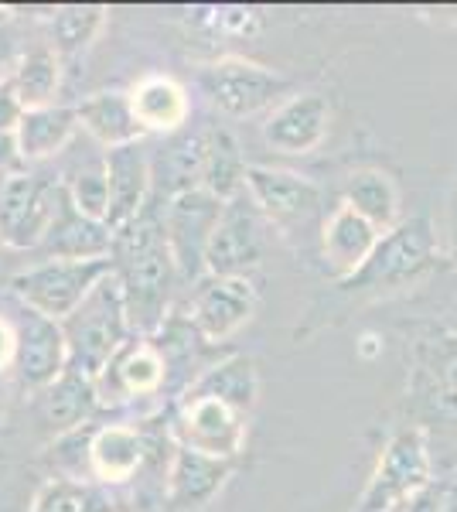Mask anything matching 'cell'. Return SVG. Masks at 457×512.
Listing matches in <instances>:
<instances>
[{
	"label": "cell",
	"instance_id": "cell-1",
	"mask_svg": "<svg viewBox=\"0 0 457 512\" xmlns=\"http://www.w3.org/2000/svg\"><path fill=\"white\" fill-rule=\"evenodd\" d=\"M110 263L127 308L130 335L154 338L171 315V297L181 280L164 239V205L157 198H147L140 216L113 233Z\"/></svg>",
	"mask_w": 457,
	"mask_h": 512
},
{
	"label": "cell",
	"instance_id": "cell-2",
	"mask_svg": "<svg viewBox=\"0 0 457 512\" xmlns=\"http://www.w3.org/2000/svg\"><path fill=\"white\" fill-rule=\"evenodd\" d=\"M65 349H69V373H79L86 379H96L106 373L113 355L130 342L127 308L116 284L113 270L89 291L86 301L62 321Z\"/></svg>",
	"mask_w": 457,
	"mask_h": 512
},
{
	"label": "cell",
	"instance_id": "cell-3",
	"mask_svg": "<svg viewBox=\"0 0 457 512\" xmlns=\"http://www.w3.org/2000/svg\"><path fill=\"white\" fill-rule=\"evenodd\" d=\"M437 233L430 216L400 219L379 236L376 250L348 280H338L342 291H389L420 280L437 267Z\"/></svg>",
	"mask_w": 457,
	"mask_h": 512
},
{
	"label": "cell",
	"instance_id": "cell-4",
	"mask_svg": "<svg viewBox=\"0 0 457 512\" xmlns=\"http://www.w3.org/2000/svg\"><path fill=\"white\" fill-rule=\"evenodd\" d=\"M110 270V260H38L7 280V291L21 308L65 321Z\"/></svg>",
	"mask_w": 457,
	"mask_h": 512
},
{
	"label": "cell",
	"instance_id": "cell-5",
	"mask_svg": "<svg viewBox=\"0 0 457 512\" xmlns=\"http://www.w3.org/2000/svg\"><path fill=\"white\" fill-rule=\"evenodd\" d=\"M434 482V461H430L427 434L423 427H403L386 441L376 472L362 492V502L355 512H386L410 499L413 492Z\"/></svg>",
	"mask_w": 457,
	"mask_h": 512
},
{
	"label": "cell",
	"instance_id": "cell-6",
	"mask_svg": "<svg viewBox=\"0 0 457 512\" xmlns=\"http://www.w3.org/2000/svg\"><path fill=\"white\" fill-rule=\"evenodd\" d=\"M62 181L31 168L0 181V243L11 250H38L58 209Z\"/></svg>",
	"mask_w": 457,
	"mask_h": 512
},
{
	"label": "cell",
	"instance_id": "cell-7",
	"mask_svg": "<svg viewBox=\"0 0 457 512\" xmlns=\"http://www.w3.org/2000/svg\"><path fill=\"white\" fill-rule=\"evenodd\" d=\"M222 205L226 202H219L205 188H191L164 202V239L185 284H198L205 277V250L222 216Z\"/></svg>",
	"mask_w": 457,
	"mask_h": 512
},
{
	"label": "cell",
	"instance_id": "cell-8",
	"mask_svg": "<svg viewBox=\"0 0 457 512\" xmlns=\"http://www.w3.org/2000/svg\"><path fill=\"white\" fill-rule=\"evenodd\" d=\"M246 420L212 396H181L171 417V441L209 458L236 461L246 448Z\"/></svg>",
	"mask_w": 457,
	"mask_h": 512
},
{
	"label": "cell",
	"instance_id": "cell-9",
	"mask_svg": "<svg viewBox=\"0 0 457 512\" xmlns=\"http://www.w3.org/2000/svg\"><path fill=\"white\" fill-rule=\"evenodd\" d=\"M198 86L222 117H253L287 89V79L249 59H219L198 72Z\"/></svg>",
	"mask_w": 457,
	"mask_h": 512
},
{
	"label": "cell",
	"instance_id": "cell-10",
	"mask_svg": "<svg viewBox=\"0 0 457 512\" xmlns=\"http://www.w3.org/2000/svg\"><path fill=\"white\" fill-rule=\"evenodd\" d=\"M263 260V216L249 195H236L222 205L209 250H205V277H246Z\"/></svg>",
	"mask_w": 457,
	"mask_h": 512
},
{
	"label": "cell",
	"instance_id": "cell-11",
	"mask_svg": "<svg viewBox=\"0 0 457 512\" xmlns=\"http://www.w3.org/2000/svg\"><path fill=\"white\" fill-rule=\"evenodd\" d=\"M14 335H18V349H14V366H11L14 386H21L28 393H41L69 369V349H65L62 321H52L38 315V311L21 308L18 318H14Z\"/></svg>",
	"mask_w": 457,
	"mask_h": 512
},
{
	"label": "cell",
	"instance_id": "cell-12",
	"mask_svg": "<svg viewBox=\"0 0 457 512\" xmlns=\"http://www.w3.org/2000/svg\"><path fill=\"white\" fill-rule=\"evenodd\" d=\"M256 287L249 277H202L195 284L185 318L191 321L202 342H226L256 315Z\"/></svg>",
	"mask_w": 457,
	"mask_h": 512
},
{
	"label": "cell",
	"instance_id": "cell-13",
	"mask_svg": "<svg viewBox=\"0 0 457 512\" xmlns=\"http://www.w3.org/2000/svg\"><path fill=\"white\" fill-rule=\"evenodd\" d=\"M246 195L263 222L284 233L311 222L321 209V188L311 178L284 168H263V164H246Z\"/></svg>",
	"mask_w": 457,
	"mask_h": 512
},
{
	"label": "cell",
	"instance_id": "cell-14",
	"mask_svg": "<svg viewBox=\"0 0 457 512\" xmlns=\"http://www.w3.org/2000/svg\"><path fill=\"white\" fill-rule=\"evenodd\" d=\"M232 468H236V461L209 458V454H198L174 444L168 458V472H164V502H168V512H202L232 478Z\"/></svg>",
	"mask_w": 457,
	"mask_h": 512
},
{
	"label": "cell",
	"instance_id": "cell-15",
	"mask_svg": "<svg viewBox=\"0 0 457 512\" xmlns=\"http://www.w3.org/2000/svg\"><path fill=\"white\" fill-rule=\"evenodd\" d=\"M331 127V103L321 93H297L284 99L263 123V140L277 154L304 158L318 151Z\"/></svg>",
	"mask_w": 457,
	"mask_h": 512
},
{
	"label": "cell",
	"instance_id": "cell-16",
	"mask_svg": "<svg viewBox=\"0 0 457 512\" xmlns=\"http://www.w3.org/2000/svg\"><path fill=\"white\" fill-rule=\"evenodd\" d=\"M164 359L157 352L151 338H130L120 352L113 355V362L106 366V373L96 379L99 403L110 407V403L123 400H144V396H157L164 390Z\"/></svg>",
	"mask_w": 457,
	"mask_h": 512
},
{
	"label": "cell",
	"instance_id": "cell-17",
	"mask_svg": "<svg viewBox=\"0 0 457 512\" xmlns=\"http://www.w3.org/2000/svg\"><path fill=\"white\" fill-rule=\"evenodd\" d=\"M110 250H113V229L106 222L82 216L62 188L58 192L55 219L48 226L45 239H41L38 253L45 260H110Z\"/></svg>",
	"mask_w": 457,
	"mask_h": 512
},
{
	"label": "cell",
	"instance_id": "cell-18",
	"mask_svg": "<svg viewBox=\"0 0 457 512\" xmlns=\"http://www.w3.org/2000/svg\"><path fill=\"white\" fill-rule=\"evenodd\" d=\"M103 164L106 178H110V216H106V226L116 233L130 219H137L147 198H151V154H147L144 140H140V144L106 151Z\"/></svg>",
	"mask_w": 457,
	"mask_h": 512
},
{
	"label": "cell",
	"instance_id": "cell-19",
	"mask_svg": "<svg viewBox=\"0 0 457 512\" xmlns=\"http://www.w3.org/2000/svg\"><path fill=\"white\" fill-rule=\"evenodd\" d=\"M99 410H103V403H99L96 383L79 373H69V369L52 386L35 393V414L52 437L72 434L79 427L93 424Z\"/></svg>",
	"mask_w": 457,
	"mask_h": 512
},
{
	"label": "cell",
	"instance_id": "cell-20",
	"mask_svg": "<svg viewBox=\"0 0 457 512\" xmlns=\"http://www.w3.org/2000/svg\"><path fill=\"white\" fill-rule=\"evenodd\" d=\"M147 437L130 424H99L89 437V478L96 485H123L147 465Z\"/></svg>",
	"mask_w": 457,
	"mask_h": 512
},
{
	"label": "cell",
	"instance_id": "cell-21",
	"mask_svg": "<svg viewBox=\"0 0 457 512\" xmlns=\"http://www.w3.org/2000/svg\"><path fill=\"white\" fill-rule=\"evenodd\" d=\"M379 236V229L365 222L359 212H352L348 205H335V212L321 222V253L328 260L331 274L338 280L352 277L376 250Z\"/></svg>",
	"mask_w": 457,
	"mask_h": 512
},
{
	"label": "cell",
	"instance_id": "cell-22",
	"mask_svg": "<svg viewBox=\"0 0 457 512\" xmlns=\"http://www.w3.org/2000/svg\"><path fill=\"white\" fill-rule=\"evenodd\" d=\"M191 188H202V130H178L151 154V198L164 205Z\"/></svg>",
	"mask_w": 457,
	"mask_h": 512
},
{
	"label": "cell",
	"instance_id": "cell-23",
	"mask_svg": "<svg viewBox=\"0 0 457 512\" xmlns=\"http://www.w3.org/2000/svg\"><path fill=\"white\" fill-rule=\"evenodd\" d=\"M72 110H76V117H79V127L86 130L96 144H103L106 151L140 144V140L147 137L144 127H140L134 117L130 93H120V89H103V93L79 99Z\"/></svg>",
	"mask_w": 457,
	"mask_h": 512
},
{
	"label": "cell",
	"instance_id": "cell-24",
	"mask_svg": "<svg viewBox=\"0 0 457 512\" xmlns=\"http://www.w3.org/2000/svg\"><path fill=\"white\" fill-rule=\"evenodd\" d=\"M181 396H212V400H222L226 407L249 417L256 410V400H260V373H256V362L243 352H232L226 359L205 366L202 373L195 376V383Z\"/></svg>",
	"mask_w": 457,
	"mask_h": 512
},
{
	"label": "cell",
	"instance_id": "cell-25",
	"mask_svg": "<svg viewBox=\"0 0 457 512\" xmlns=\"http://www.w3.org/2000/svg\"><path fill=\"white\" fill-rule=\"evenodd\" d=\"M130 106H134V117L144 127V134H178L188 123L191 103L181 82L171 76H147L130 89Z\"/></svg>",
	"mask_w": 457,
	"mask_h": 512
},
{
	"label": "cell",
	"instance_id": "cell-26",
	"mask_svg": "<svg viewBox=\"0 0 457 512\" xmlns=\"http://www.w3.org/2000/svg\"><path fill=\"white\" fill-rule=\"evenodd\" d=\"M202 188L219 202H232L246 192V158L239 140L226 127L202 130Z\"/></svg>",
	"mask_w": 457,
	"mask_h": 512
},
{
	"label": "cell",
	"instance_id": "cell-27",
	"mask_svg": "<svg viewBox=\"0 0 457 512\" xmlns=\"http://www.w3.org/2000/svg\"><path fill=\"white\" fill-rule=\"evenodd\" d=\"M79 117L72 106H41V110H24L18 123V151L24 168L38 161L55 158L58 151L69 147V140L76 137Z\"/></svg>",
	"mask_w": 457,
	"mask_h": 512
},
{
	"label": "cell",
	"instance_id": "cell-28",
	"mask_svg": "<svg viewBox=\"0 0 457 512\" xmlns=\"http://www.w3.org/2000/svg\"><path fill=\"white\" fill-rule=\"evenodd\" d=\"M342 205L359 212V216L365 222H372L379 233H389V229L400 222V188H396V181L379 168L352 171L342 188Z\"/></svg>",
	"mask_w": 457,
	"mask_h": 512
},
{
	"label": "cell",
	"instance_id": "cell-29",
	"mask_svg": "<svg viewBox=\"0 0 457 512\" xmlns=\"http://www.w3.org/2000/svg\"><path fill=\"white\" fill-rule=\"evenodd\" d=\"M7 76H11L14 89H18L24 110L55 106L58 86H62V59L55 55L52 45H35L11 65Z\"/></svg>",
	"mask_w": 457,
	"mask_h": 512
},
{
	"label": "cell",
	"instance_id": "cell-30",
	"mask_svg": "<svg viewBox=\"0 0 457 512\" xmlns=\"http://www.w3.org/2000/svg\"><path fill=\"white\" fill-rule=\"evenodd\" d=\"M106 24V7H58L52 14V48L62 62H76L89 52Z\"/></svg>",
	"mask_w": 457,
	"mask_h": 512
},
{
	"label": "cell",
	"instance_id": "cell-31",
	"mask_svg": "<svg viewBox=\"0 0 457 512\" xmlns=\"http://www.w3.org/2000/svg\"><path fill=\"white\" fill-rule=\"evenodd\" d=\"M31 512H120L110 492L96 482H76V478H48L38 489Z\"/></svg>",
	"mask_w": 457,
	"mask_h": 512
},
{
	"label": "cell",
	"instance_id": "cell-32",
	"mask_svg": "<svg viewBox=\"0 0 457 512\" xmlns=\"http://www.w3.org/2000/svg\"><path fill=\"white\" fill-rule=\"evenodd\" d=\"M62 188H65L69 202L76 205L82 216H89L96 222H106V216H110V178H106L103 158L76 168L69 178L62 181Z\"/></svg>",
	"mask_w": 457,
	"mask_h": 512
},
{
	"label": "cell",
	"instance_id": "cell-33",
	"mask_svg": "<svg viewBox=\"0 0 457 512\" xmlns=\"http://www.w3.org/2000/svg\"><path fill=\"white\" fill-rule=\"evenodd\" d=\"M420 355V373L457 393V335H437L434 342H423Z\"/></svg>",
	"mask_w": 457,
	"mask_h": 512
},
{
	"label": "cell",
	"instance_id": "cell-34",
	"mask_svg": "<svg viewBox=\"0 0 457 512\" xmlns=\"http://www.w3.org/2000/svg\"><path fill=\"white\" fill-rule=\"evenodd\" d=\"M195 14L205 28L226 38H249L260 31V14L249 11V7H205V11Z\"/></svg>",
	"mask_w": 457,
	"mask_h": 512
},
{
	"label": "cell",
	"instance_id": "cell-35",
	"mask_svg": "<svg viewBox=\"0 0 457 512\" xmlns=\"http://www.w3.org/2000/svg\"><path fill=\"white\" fill-rule=\"evenodd\" d=\"M24 117V106L18 99V89H14L11 76L0 79V130L7 134H18V123Z\"/></svg>",
	"mask_w": 457,
	"mask_h": 512
},
{
	"label": "cell",
	"instance_id": "cell-36",
	"mask_svg": "<svg viewBox=\"0 0 457 512\" xmlns=\"http://www.w3.org/2000/svg\"><path fill=\"white\" fill-rule=\"evenodd\" d=\"M440 506H444V482L437 478L406 499V512H440Z\"/></svg>",
	"mask_w": 457,
	"mask_h": 512
},
{
	"label": "cell",
	"instance_id": "cell-37",
	"mask_svg": "<svg viewBox=\"0 0 457 512\" xmlns=\"http://www.w3.org/2000/svg\"><path fill=\"white\" fill-rule=\"evenodd\" d=\"M18 171H24V161H21V151H18V134L0 130V178L18 175Z\"/></svg>",
	"mask_w": 457,
	"mask_h": 512
},
{
	"label": "cell",
	"instance_id": "cell-38",
	"mask_svg": "<svg viewBox=\"0 0 457 512\" xmlns=\"http://www.w3.org/2000/svg\"><path fill=\"white\" fill-rule=\"evenodd\" d=\"M14 349H18V335H14V321L0 315V373H11Z\"/></svg>",
	"mask_w": 457,
	"mask_h": 512
},
{
	"label": "cell",
	"instance_id": "cell-39",
	"mask_svg": "<svg viewBox=\"0 0 457 512\" xmlns=\"http://www.w3.org/2000/svg\"><path fill=\"white\" fill-rule=\"evenodd\" d=\"M11 403H14V379H11V373H0V424H4Z\"/></svg>",
	"mask_w": 457,
	"mask_h": 512
},
{
	"label": "cell",
	"instance_id": "cell-40",
	"mask_svg": "<svg viewBox=\"0 0 457 512\" xmlns=\"http://www.w3.org/2000/svg\"><path fill=\"white\" fill-rule=\"evenodd\" d=\"M440 512H457V482H444V506Z\"/></svg>",
	"mask_w": 457,
	"mask_h": 512
},
{
	"label": "cell",
	"instance_id": "cell-41",
	"mask_svg": "<svg viewBox=\"0 0 457 512\" xmlns=\"http://www.w3.org/2000/svg\"><path fill=\"white\" fill-rule=\"evenodd\" d=\"M451 260L457 263V192L451 202Z\"/></svg>",
	"mask_w": 457,
	"mask_h": 512
},
{
	"label": "cell",
	"instance_id": "cell-42",
	"mask_svg": "<svg viewBox=\"0 0 457 512\" xmlns=\"http://www.w3.org/2000/svg\"><path fill=\"white\" fill-rule=\"evenodd\" d=\"M386 512H406V502H400V506H393V509H386Z\"/></svg>",
	"mask_w": 457,
	"mask_h": 512
},
{
	"label": "cell",
	"instance_id": "cell-43",
	"mask_svg": "<svg viewBox=\"0 0 457 512\" xmlns=\"http://www.w3.org/2000/svg\"><path fill=\"white\" fill-rule=\"evenodd\" d=\"M0 250H4V243H0Z\"/></svg>",
	"mask_w": 457,
	"mask_h": 512
}]
</instances>
